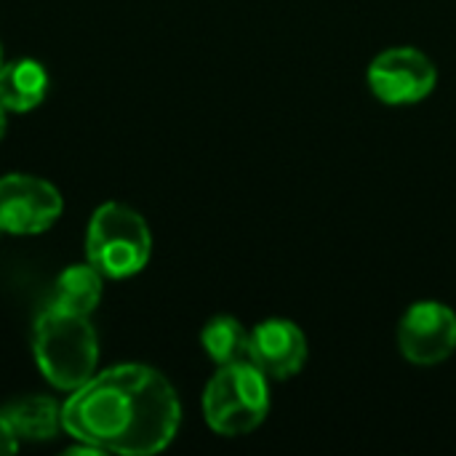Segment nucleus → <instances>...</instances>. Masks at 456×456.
Returning a JSON list of instances; mask_svg holds the SVG:
<instances>
[{"label":"nucleus","mask_w":456,"mask_h":456,"mask_svg":"<svg viewBox=\"0 0 456 456\" xmlns=\"http://www.w3.org/2000/svg\"><path fill=\"white\" fill-rule=\"evenodd\" d=\"M179 425L174 385L144 363L96 371L61 403V430L102 454H158L176 438Z\"/></svg>","instance_id":"f257e3e1"},{"label":"nucleus","mask_w":456,"mask_h":456,"mask_svg":"<svg viewBox=\"0 0 456 456\" xmlns=\"http://www.w3.org/2000/svg\"><path fill=\"white\" fill-rule=\"evenodd\" d=\"M32 355L51 387L77 390L99 366V339L91 318L48 305L32 326Z\"/></svg>","instance_id":"f03ea898"},{"label":"nucleus","mask_w":456,"mask_h":456,"mask_svg":"<svg viewBox=\"0 0 456 456\" xmlns=\"http://www.w3.org/2000/svg\"><path fill=\"white\" fill-rule=\"evenodd\" d=\"M152 256V232L139 211L110 200L91 214L86 232V262L104 278L123 281L139 275Z\"/></svg>","instance_id":"7ed1b4c3"},{"label":"nucleus","mask_w":456,"mask_h":456,"mask_svg":"<svg viewBox=\"0 0 456 456\" xmlns=\"http://www.w3.org/2000/svg\"><path fill=\"white\" fill-rule=\"evenodd\" d=\"M270 414V379L251 363L219 366L203 390V419L224 438L254 433Z\"/></svg>","instance_id":"20e7f679"},{"label":"nucleus","mask_w":456,"mask_h":456,"mask_svg":"<svg viewBox=\"0 0 456 456\" xmlns=\"http://www.w3.org/2000/svg\"><path fill=\"white\" fill-rule=\"evenodd\" d=\"M371 94L390 107L425 102L438 86L436 61L414 45H393L377 53L366 69Z\"/></svg>","instance_id":"39448f33"},{"label":"nucleus","mask_w":456,"mask_h":456,"mask_svg":"<svg viewBox=\"0 0 456 456\" xmlns=\"http://www.w3.org/2000/svg\"><path fill=\"white\" fill-rule=\"evenodd\" d=\"M64 211L61 192L32 174L0 176V232L40 235L56 224Z\"/></svg>","instance_id":"423d86ee"},{"label":"nucleus","mask_w":456,"mask_h":456,"mask_svg":"<svg viewBox=\"0 0 456 456\" xmlns=\"http://www.w3.org/2000/svg\"><path fill=\"white\" fill-rule=\"evenodd\" d=\"M401 355L414 366H436L456 353V313L436 299L414 302L398 323Z\"/></svg>","instance_id":"0eeeda50"},{"label":"nucleus","mask_w":456,"mask_h":456,"mask_svg":"<svg viewBox=\"0 0 456 456\" xmlns=\"http://www.w3.org/2000/svg\"><path fill=\"white\" fill-rule=\"evenodd\" d=\"M310 347L305 331L289 318H267L251 329L248 361L267 379H291L307 363Z\"/></svg>","instance_id":"6e6552de"},{"label":"nucleus","mask_w":456,"mask_h":456,"mask_svg":"<svg viewBox=\"0 0 456 456\" xmlns=\"http://www.w3.org/2000/svg\"><path fill=\"white\" fill-rule=\"evenodd\" d=\"M48 94V69L35 59L3 61L0 104L8 112H32Z\"/></svg>","instance_id":"1a4fd4ad"},{"label":"nucleus","mask_w":456,"mask_h":456,"mask_svg":"<svg viewBox=\"0 0 456 456\" xmlns=\"http://www.w3.org/2000/svg\"><path fill=\"white\" fill-rule=\"evenodd\" d=\"M104 294V275L94 267V265H69L67 270L59 273L56 283H53V299L51 305L64 310V313H75V315H88L99 307Z\"/></svg>","instance_id":"9d476101"},{"label":"nucleus","mask_w":456,"mask_h":456,"mask_svg":"<svg viewBox=\"0 0 456 456\" xmlns=\"http://www.w3.org/2000/svg\"><path fill=\"white\" fill-rule=\"evenodd\" d=\"M19 441H51L61 430V406L48 395H24L3 409Z\"/></svg>","instance_id":"9b49d317"},{"label":"nucleus","mask_w":456,"mask_h":456,"mask_svg":"<svg viewBox=\"0 0 456 456\" xmlns=\"http://www.w3.org/2000/svg\"><path fill=\"white\" fill-rule=\"evenodd\" d=\"M248 339L251 329L232 315H216L200 331V345L216 366L248 361Z\"/></svg>","instance_id":"f8f14e48"},{"label":"nucleus","mask_w":456,"mask_h":456,"mask_svg":"<svg viewBox=\"0 0 456 456\" xmlns=\"http://www.w3.org/2000/svg\"><path fill=\"white\" fill-rule=\"evenodd\" d=\"M16 449H19V438H16L13 428L8 425V419L0 411V456L13 454Z\"/></svg>","instance_id":"ddd939ff"},{"label":"nucleus","mask_w":456,"mask_h":456,"mask_svg":"<svg viewBox=\"0 0 456 456\" xmlns=\"http://www.w3.org/2000/svg\"><path fill=\"white\" fill-rule=\"evenodd\" d=\"M5 131H8V110L0 104V139L5 136Z\"/></svg>","instance_id":"4468645a"},{"label":"nucleus","mask_w":456,"mask_h":456,"mask_svg":"<svg viewBox=\"0 0 456 456\" xmlns=\"http://www.w3.org/2000/svg\"><path fill=\"white\" fill-rule=\"evenodd\" d=\"M0 67H3V45H0Z\"/></svg>","instance_id":"2eb2a0df"},{"label":"nucleus","mask_w":456,"mask_h":456,"mask_svg":"<svg viewBox=\"0 0 456 456\" xmlns=\"http://www.w3.org/2000/svg\"><path fill=\"white\" fill-rule=\"evenodd\" d=\"M0 235H3V232H0Z\"/></svg>","instance_id":"dca6fc26"}]
</instances>
